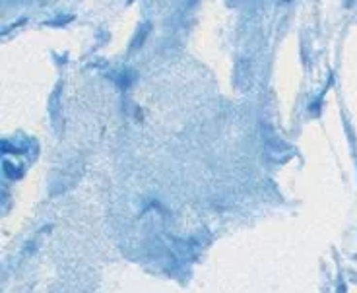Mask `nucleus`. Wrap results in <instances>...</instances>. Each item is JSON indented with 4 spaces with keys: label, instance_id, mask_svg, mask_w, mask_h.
Listing matches in <instances>:
<instances>
[]
</instances>
